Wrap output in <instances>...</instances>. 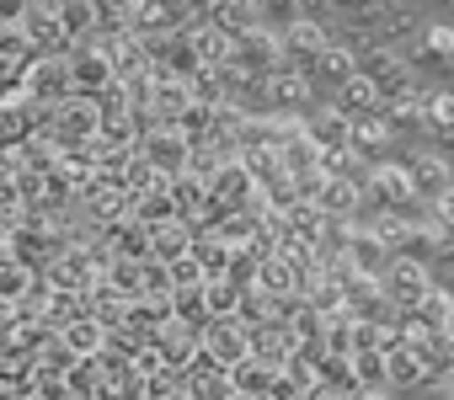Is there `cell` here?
<instances>
[{
  "mask_svg": "<svg viewBox=\"0 0 454 400\" xmlns=\"http://www.w3.org/2000/svg\"><path fill=\"white\" fill-rule=\"evenodd\" d=\"M198 347H203L219 368H236V363L247 358V320H236V315H208V320L198 326Z\"/></svg>",
  "mask_w": 454,
  "mask_h": 400,
  "instance_id": "obj_4",
  "label": "cell"
},
{
  "mask_svg": "<svg viewBox=\"0 0 454 400\" xmlns=\"http://www.w3.org/2000/svg\"><path fill=\"white\" fill-rule=\"evenodd\" d=\"M406 181H411V197H417V204H443V197H454V187H449V160H443V155H417V160H406Z\"/></svg>",
  "mask_w": 454,
  "mask_h": 400,
  "instance_id": "obj_8",
  "label": "cell"
},
{
  "mask_svg": "<svg viewBox=\"0 0 454 400\" xmlns=\"http://www.w3.org/2000/svg\"><path fill=\"white\" fill-rule=\"evenodd\" d=\"M385 379H390V395H395V389H417V384L427 379V363H422L411 347L395 342V347H385Z\"/></svg>",
  "mask_w": 454,
  "mask_h": 400,
  "instance_id": "obj_17",
  "label": "cell"
},
{
  "mask_svg": "<svg viewBox=\"0 0 454 400\" xmlns=\"http://www.w3.org/2000/svg\"><path fill=\"white\" fill-rule=\"evenodd\" d=\"M198 17H203V22H214L224 38H236V33L257 27V0H208Z\"/></svg>",
  "mask_w": 454,
  "mask_h": 400,
  "instance_id": "obj_15",
  "label": "cell"
},
{
  "mask_svg": "<svg viewBox=\"0 0 454 400\" xmlns=\"http://www.w3.org/2000/svg\"><path fill=\"white\" fill-rule=\"evenodd\" d=\"M187 257L198 262V273H203V278H219V273H224V262H231V246H224L214 230H192Z\"/></svg>",
  "mask_w": 454,
  "mask_h": 400,
  "instance_id": "obj_18",
  "label": "cell"
},
{
  "mask_svg": "<svg viewBox=\"0 0 454 400\" xmlns=\"http://www.w3.org/2000/svg\"><path fill=\"white\" fill-rule=\"evenodd\" d=\"M187 241H192V225H187L182 214H166V219H150V225H145V257L171 262V257L187 251Z\"/></svg>",
  "mask_w": 454,
  "mask_h": 400,
  "instance_id": "obj_10",
  "label": "cell"
},
{
  "mask_svg": "<svg viewBox=\"0 0 454 400\" xmlns=\"http://www.w3.org/2000/svg\"><path fill=\"white\" fill-rule=\"evenodd\" d=\"M337 91H342V102H337L342 112H380V86H374L364 70H353Z\"/></svg>",
  "mask_w": 454,
  "mask_h": 400,
  "instance_id": "obj_20",
  "label": "cell"
},
{
  "mask_svg": "<svg viewBox=\"0 0 454 400\" xmlns=\"http://www.w3.org/2000/svg\"><path fill=\"white\" fill-rule=\"evenodd\" d=\"M395 139V128L385 123V112H348V150H358L364 160L380 155Z\"/></svg>",
  "mask_w": 454,
  "mask_h": 400,
  "instance_id": "obj_14",
  "label": "cell"
},
{
  "mask_svg": "<svg viewBox=\"0 0 454 400\" xmlns=\"http://www.w3.org/2000/svg\"><path fill=\"white\" fill-rule=\"evenodd\" d=\"M198 288H203V310H208V315H236V299H241V283H231V278H224V273H219V278H203Z\"/></svg>",
  "mask_w": 454,
  "mask_h": 400,
  "instance_id": "obj_21",
  "label": "cell"
},
{
  "mask_svg": "<svg viewBox=\"0 0 454 400\" xmlns=\"http://www.w3.org/2000/svg\"><path fill=\"white\" fill-rule=\"evenodd\" d=\"M134 150H139V160H150L160 176H171V171H182L187 165V134L176 128V123H150V128H139V139H134Z\"/></svg>",
  "mask_w": 454,
  "mask_h": 400,
  "instance_id": "obj_2",
  "label": "cell"
},
{
  "mask_svg": "<svg viewBox=\"0 0 454 400\" xmlns=\"http://www.w3.org/2000/svg\"><path fill=\"white\" fill-rule=\"evenodd\" d=\"M422 54H433V59H449L454 54V27H443V22H433L427 33H422V43H417Z\"/></svg>",
  "mask_w": 454,
  "mask_h": 400,
  "instance_id": "obj_22",
  "label": "cell"
},
{
  "mask_svg": "<svg viewBox=\"0 0 454 400\" xmlns=\"http://www.w3.org/2000/svg\"><path fill=\"white\" fill-rule=\"evenodd\" d=\"M332 38H337V33H332L321 17H294V22H284V27H278V49H284V59H289V65H300V70H305V65H310Z\"/></svg>",
  "mask_w": 454,
  "mask_h": 400,
  "instance_id": "obj_6",
  "label": "cell"
},
{
  "mask_svg": "<svg viewBox=\"0 0 454 400\" xmlns=\"http://www.w3.org/2000/svg\"><path fill=\"white\" fill-rule=\"evenodd\" d=\"M358 187H364V204H374V209H406V204H411L406 160H374V165L358 176Z\"/></svg>",
  "mask_w": 454,
  "mask_h": 400,
  "instance_id": "obj_3",
  "label": "cell"
},
{
  "mask_svg": "<svg viewBox=\"0 0 454 400\" xmlns=\"http://www.w3.org/2000/svg\"><path fill=\"white\" fill-rule=\"evenodd\" d=\"M166 283H171V288H182V283H203V273H198V262L182 251V257L166 262Z\"/></svg>",
  "mask_w": 454,
  "mask_h": 400,
  "instance_id": "obj_23",
  "label": "cell"
},
{
  "mask_svg": "<svg viewBox=\"0 0 454 400\" xmlns=\"http://www.w3.org/2000/svg\"><path fill=\"white\" fill-rule=\"evenodd\" d=\"M300 134L326 155V150H337V144H348V112L337 107V102H326V107H316L310 118H300Z\"/></svg>",
  "mask_w": 454,
  "mask_h": 400,
  "instance_id": "obj_12",
  "label": "cell"
},
{
  "mask_svg": "<svg viewBox=\"0 0 454 400\" xmlns=\"http://www.w3.org/2000/svg\"><path fill=\"white\" fill-rule=\"evenodd\" d=\"M59 342L75 352V358H91V352H102V342H107V326L97 320V315H70L65 326H59Z\"/></svg>",
  "mask_w": 454,
  "mask_h": 400,
  "instance_id": "obj_16",
  "label": "cell"
},
{
  "mask_svg": "<svg viewBox=\"0 0 454 400\" xmlns=\"http://www.w3.org/2000/svg\"><path fill=\"white\" fill-rule=\"evenodd\" d=\"M54 22H59L65 43L97 33V0H59V6H54Z\"/></svg>",
  "mask_w": 454,
  "mask_h": 400,
  "instance_id": "obj_19",
  "label": "cell"
},
{
  "mask_svg": "<svg viewBox=\"0 0 454 400\" xmlns=\"http://www.w3.org/2000/svg\"><path fill=\"white\" fill-rule=\"evenodd\" d=\"M427 283H433L427 257L390 251V257H385V267H380V288H385V299H390V304H401V310H411V304H417V294H422Z\"/></svg>",
  "mask_w": 454,
  "mask_h": 400,
  "instance_id": "obj_1",
  "label": "cell"
},
{
  "mask_svg": "<svg viewBox=\"0 0 454 400\" xmlns=\"http://www.w3.org/2000/svg\"><path fill=\"white\" fill-rule=\"evenodd\" d=\"M310 197H316L326 214H358V209H364V187H358V176H342V171H321V181H316Z\"/></svg>",
  "mask_w": 454,
  "mask_h": 400,
  "instance_id": "obj_9",
  "label": "cell"
},
{
  "mask_svg": "<svg viewBox=\"0 0 454 400\" xmlns=\"http://www.w3.org/2000/svg\"><path fill=\"white\" fill-rule=\"evenodd\" d=\"M353 70H358V49H353V43H342V38H332V43L305 65V75H310V81H326V86H342Z\"/></svg>",
  "mask_w": 454,
  "mask_h": 400,
  "instance_id": "obj_13",
  "label": "cell"
},
{
  "mask_svg": "<svg viewBox=\"0 0 454 400\" xmlns=\"http://www.w3.org/2000/svg\"><path fill=\"white\" fill-rule=\"evenodd\" d=\"M150 347H155V358H160L166 368H182V363L198 352V326H187V320L166 315V320H155V331H150Z\"/></svg>",
  "mask_w": 454,
  "mask_h": 400,
  "instance_id": "obj_7",
  "label": "cell"
},
{
  "mask_svg": "<svg viewBox=\"0 0 454 400\" xmlns=\"http://www.w3.org/2000/svg\"><path fill=\"white\" fill-rule=\"evenodd\" d=\"M411 320L427 326L433 336H454V294H449L443 283H427V288L417 294V304H411Z\"/></svg>",
  "mask_w": 454,
  "mask_h": 400,
  "instance_id": "obj_11",
  "label": "cell"
},
{
  "mask_svg": "<svg viewBox=\"0 0 454 400\" xmlns=\"http://www.w3.org/2000/svg\"><path fill=\"white\" fill-rule=\"evenodd\" d=\"M278 59H284L278 33H273V27H262V22L231 38V65H236V70H247V75H268Z\"/></svg>",
  "mask_w": 454,
  "mask_h": 400,
  "instance_id": "obj_5",
  "label": "cell"
},
{
  "mask_svg": "<svg viewBox=\"0 0 454 400\" xmlns=\"http://www.w3.org/2000/svg\"><path fill=\"white\" fill-rule=\"evenodd\" d=\"M342 6H369V0H342Z\"/></svg>",
  "mask_w": 454,
  "mask_h": 400,
  "instance_id": "obj_24",
  "label": "cell"
}]
</instances>
